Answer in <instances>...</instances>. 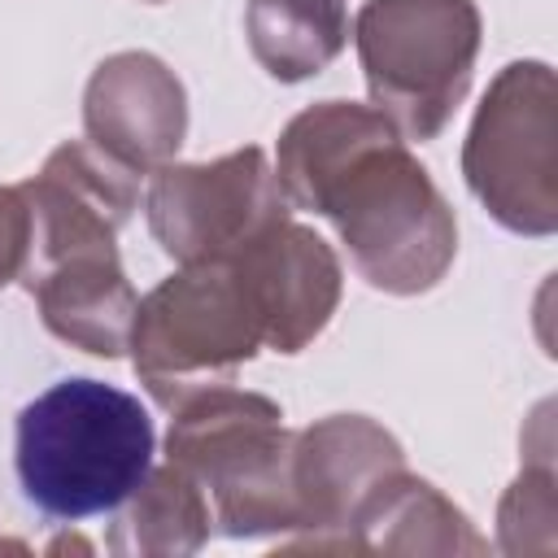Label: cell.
Masks as SVG:
<instances>
[{
	"instance_id": "1",
	"label": "cell",
	"mask_w": 558,
	"mask_h": 558,
	"mask_svg": "<svg viewBox=\"0 0 558 558\" xmlns=\"http://www.w3.org/2000/svg\"><path fill=\"white\" fill-rule=\"evenodd\" d=\"M275 179L292 209L323 214L353 270L388 296L432 292L458 253V218L405 135L357 100L301 109L275 144Z\"/></svg>"
},
{
	"instance_id": "2",
	"label": "cell",
	"mask_w": 558,
	"mask_h": 558,
	"mask_svg": "<svg viewBox=\"0 0 558 558\" xmlns=\"http://www.w3.org/2000/svg\"><path fill=\"white\" fill-rule=\"evenodd\" d=\"M153 418L140 397L105 379H61L22 405L13 427V466L26 501L78 523L118 510L153 466Z\"/></svg>"
},
{
	"instance_id": "3",
	"label": "cell",
	"mask_w": 558,
	"mask_h": 558,
	"mask_svg": "<svg viewBox=\"0 0 558 558\" xmlns=\"http://www.w3.org/2000/svg\"><path fill=\"white\" fill-rule=\"evenodd\" d=\"M292 436L279 401L214 384L170 405L166 462L205 488L222 536H296L301 501L292 488Z\"/></svg>"
},
{
	"instance_id": "4",
	"label": "cell",
	"mask_w": 558,
	"mask_h": 558,
	"mask_svg": "<svg viewBox=\"0 0 558 558\" xmlns=\"http://www.w3.org/2000/svg\"><path fill=\"white\" fill-rule=\"evenodd\" d=\"M480 39L475 0H366L353 17L371 105L418 144L436 140L466 100Z\"/></svg>"
},
{
	"instance_id": "5",
	"label": "cell",
	"mask_w": 558,
	"mask_h": 558,
	"mask_svg": "<svg viewBox=\"0 0 558 558\" xmlns=\"http://www.w3.org/2000/svg\"><path fill=\"white\" fill-rule=\"evenodd\" d=\"M126 349L140 384L170 410L201 388L231 384L266 340L240 270L231 262H192L140 296Z\"/></svg>"
},
{
	"instance_id": "6",
	"label": "cell",
	"mask_w": 558,
	"mask_h": 558,
	"mask_svg": "<svg viewBox=\"0 0 558 558\" xmlns=\"http://www.w3.org/2000/svg\"><path fill=\"white\" fill-rule=\"evenodd\" d=\"M462 179L506 231H558V78L545 61L497 70L462 140Z\"/></svg>"
},
{
	"instance_id": "7",
	"label": "cell",
	"mask_w": 558,
	"mask_h": 558,
	"mask_svg": "<svg viewBox=\"0 0 558 558\" xmlns=\"http://www.w3.org/2000/svg\"><path fill=\"white\" fill-rule=\"evenodd\" d=\"M148 231L179 266L231 262L262 231L292 218L266 148L244 144L214 161H166L144 196Z\"/></svg>"
},
{
	"instance_id": "8",
	"label": "cell",
	"mask_w": 558,
	"mask_h": 558,
	"mask_svg": "<svg viewBox=\"0 0 558 558\" xmlns=\"http://www.w3.org/2000/svg\"><path fill=\"white\" fill-rule=\"evenodd\" d=\"M31 201V262L22 279L78 257V253H118V231L140 205V174L105 157L92 140H65L48 153L39 174L22 183Z\"/></svg>"
},
{
	"instance_id": "9",
	"label": "cell",
	"mask_w": 558,
	"mask_h": 558,
	"mask_svg": "<svg viewBox=\"0 0 558 558\" xmlns=\"http://www.w3.org/2000/svg\"><path fill=\"white\" fill-rule=\"evenodd\" d=\"M405 466L401 440L366 414H327L292 436L301 532L288 549H340L357 506Z\"/></svg>"
},
{
	"instance_id": "10",
	"label": "cell",
	"mask_w": 558,
	"mask_h": 558,
	"mask_svg": "<svg viewBox=\"0 0 558 558\" xmlns=\"http://www.w3.org/2000/svg\"><path fill=\"white\" fill-rule=\"evenodd\" d=\"M87 140L135 174H153L174 161L187 140V92L183 78L157 52H113L83 87Z\"/></svg>"
},
{
	"instance_id": "11",
	"label": "cell",
	"mask_w": 558,
	"mask_h": 558,
	"mask_svg": "<svg viewBox=\"0 0 558 558\" xmlns=\"http://www.w3.org/2000/svg\"><path fill=\"white\" fill-rule=\"evenodd\" d=\"M240 270L248 301L262 318V340L275 353H301L310 349L344 292V270L336 248L305 222H275L262 231L244 253L231 257Z\"/></svg>"
},
{
	"instance_id": "12",
	"label": "cell",
	"mask_w": 558,
	"mask_h": 558,
	"mask_svg": "<svg viewBox=\"0 0 558 558\" xmlns=\"http://www.w3.org/2000/svg\"><path fill=\"white\" fill-rule=\"evenodd\" d=\"M44 327L92 357H122L135 323V288L118 253H78L26 279Z\"/></svg>"
},
{
	"instance_id": "13",
	"label": "cell",
	"mask_w": 558,
	"mask_h": 558,
	"mask_svg": "<svg viewBox=\"0 0 558 558\" xmlns=\"http://www.w3.org/2000/svg\"><path fill=\"white\" fill-rule=\"evenodd\" d=\"M340 549L357 554H484L488 541L471 527V519L432 484L392 471L353 514Z\"/></svg>"
},
{
	"instance_id": "14",
	"label": "cell",
	"mask_w": 558,
	"mask_h": 558,
	"mask_svg": "<svg viewBox=\"0 0 558 558\" xmlns=\"http://www.w3.org/2000/svg\"><path fill=\"white\" fill-rule=\"evenodd\" d=\"M209 532H214V510L205 488L187 471L166 462V466H148L135 493L118 506V519L109 527V549L140 558H187L205 549Z\"/></svg>"
},
{
	"instance_id": "15",
	"label": "cell",
	"mask_w": 558,
	"mask_h": 558,
	"mask_svg": "<svg viewBox=\"0 0 558 558\" xmlns=\"http://www.w3.org/2000/svg\"><path fill=\"white\" fill-rule=\"evenodd\" d=\"M244 35L270 78L305 83L344 52L349 9L344 0H248Z\"/></svg>"
},
{
	"instance_id": "16",
	"label": "cell",
	"mask_w": 558,
	"mask_h": 558,
	"mask_svg": "<svg viewBox=\"0 0 558 558\" xmlns=\"http://www.w3.org/2000/svg\"><path fill=\"white\" fill-rule=\"evenodd\" d=\"M554 462H549V436L541 449L527 453L523 471L506 488L497 506V545L506 554H549L554 549V523H558V488H554Z\"/></svg>"
},
{
	"instance_id": "17",
	"label": "cell",
	"mask_w": 558,
	"mask_h": 558,
	"mask_svg": "<svg viewBox=\"0 0 558 558\" xmlns=\"http://www.w3.org/2000/svg\"><path fill=\"white\" fill-rule=\"evenodd\" d=\"M31 235H35V222H31V201L22 183H0V288L26 275Z\"/></svg>"
},
{
	"instance_id": "18",
	"label": "cell",
	"mask_w": 558,
	"mask_h": 558,
	"mask_svg": "<svg viewBox=\"0 0 558 558\" xmlns=\"http://www.w3.org/2000/svg\"><path fill=\"white\" fill-rule=\"evenodd\" d=\"M144 4H166V0H144Z\"/></svg>"
}]
</instances>
